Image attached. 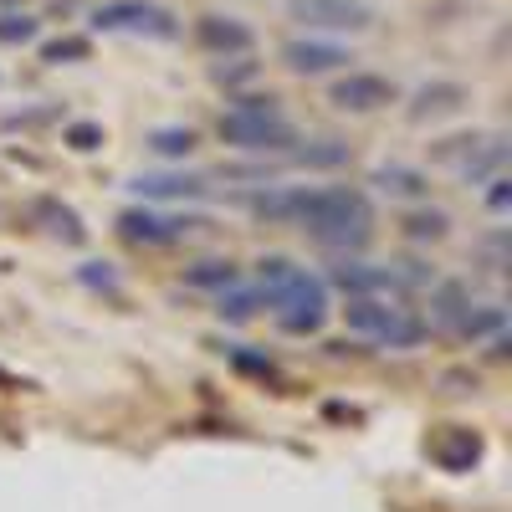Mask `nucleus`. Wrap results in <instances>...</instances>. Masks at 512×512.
<instances>
[{
	"mask_svg": "<svg viewBox=\"0 0 512 512\" xmlns=\"http://www.w3.org/2000/svg\"><path fill=\"white\" fill-rule=\"evenodd\" d=\"M6 6H21V0H0V11H6Z\"/></svg>",
	"mask_w": 512,
	"mask_h": 512,
	"instance_id": "7c9ffc66",
	"label": "nucleus"
},
{
	"mask_svg": "<svg viewBox=\"0 0 512 512\" xmlns=\"http://www.w3.org/2000/svg\"><path fill=\"white\" fill-rule=\"evenodd\" d=\"M72 57H88V36H62L41 47V62H72Z\"/></svg>",
	"mask_w": 512,
	"mask_h": 512,
	"instance_id": "cd10ccee",
	"label": "nucleus"
},
{
	"mask_svg": "<svg viewBox=\"0 0 512 512\" xmlns=\"http://www.w3.org/2000/svg\"><path fill=\"white\" fill-rule=\"evenodd\" d=\"M431 456L446 466V472H472V466L482 461V436L472 431V425H441V431L431 436Z\"/></svg>",
	"mask_w": 512,
	"mask_h": 512,
	"instance_id": "ddd939ff",
	"label": "nucleus"
},
{
	"mask_svg": "<svg viewBox=\"0 0 512 512\" xmlns=\"http://www.w3.org/2000/svg\"><path fill=\"white\" fill-rule=\"evenodd\" d=\"M400 98V88L390 77H379V72H344L328 88V103L338 113H379V108H390Z\"/></svg>",
	"mask_w": 512,
	"mask_h": 512,
	"instance_id": "0eeeda50",
	"label": "nucleus"
},
{
	"mask_svg": "<svg viewBox=\"0 0 512 512\" xmlns=\"http://www.w3.org/2000/svg\"><path fill=\"white\" fill-rule=\"evenodd\" d=\"M477 139H482V134H456V139H441V144H436V159H441V164H451V169H461L466 159H472Z\"/></svg>",
	"mask_w": 512,
	"mask_h": 512,
	"instance_id": "a878e982",
	"label": "nucleus"
},
{
	"mask_svg": "<svg viewBox=\"0 0 512 512\" xmlns=\"http://www.w3.org/2000/svg\"><path fill=\"white\" fill-rule=\"evenodd\" d=\"M425 323H436V328L466 338V344H482V338H492V333L507 328V308L472 297V287H466V282H436L431 318H425Z\"/></svg>",
	"mask_w": 512,
	"mask_h": 512,
	"instance_id": "39448f33",
	"label": "nucleus"
},
{
	"mask_svg": "<svg viewBox=\"0 0 512 512\" xmlns=\"http://www.w3.org/2000/svg\"><path fill=\"white\" fill-rule=\"evenodd\" d=\"M502 169H507V139H502V134H482L477 149H472V159H466L456 175H461V185L477 190V185H487L492 175H502Z\"/></svg>",
	"mask_w": 512,
	"mask_h": 512,
	"instance_id": "f3484780",
	"label": "nucleus"
},
{
	"mask_svg": "<svg viewBox=\"0 0 512 512\" xmlns=\"http://www.w3.org/2000/svg\"><path fill=\"white\" fill-rule=\"evenodd\" d=\"M82 282H93V287H113V272H108V262H88V267H82Z\"/></svg>",
	"mask_w": 512,
	"mask_h": 512,
	"instance_id": "c756f323",
	"label": "nucleus"
},
{
	"mask_svg": "<svg viewBox=\"0 0 512 512\" xmlns=\"http://www.w3.org/2000/svg\"><path fill=\"white\" fill-rule=\"evenodd\" d=\"M134 195H139V200H154V205H169V200H200V195H205V180H195V175H175V169H159V175H139V180H134Z\"/></svg>",
	"mask_w": 512,
	"mask_h": 512,
	"instance_id": "dca6fc26",
	"label": "nucleus"
},
{
	"mask_svg": "<svg viewBox=\"0 0 512 512\" xmlns=\"http://www.w3.org/2000/svg\"><path fill=\"white\" fill-rule=\"evenodd\" d=\"M149 149L159 159H185V154H195V134H190V128H154Z\"/></svg>",
	"mask_w": 512,
	"mask_h": 512,
	"instance_id": "5701e85b",
	"label": "nucleus"
},
{
	"mask_svg": "<svg viewBox=\"0 0 512 512\" xmlns=\"http://www.w3.org/2000/svg\"><path fill=\"white\" fill-rule=\"evenodd\" d=\"M354 57L338 47V41H318V36H292L282 47V67L297 77H328V72H344Z\"/></svg>",
	"mask_w": 512,
	"mask_h": 512,
	"instance_id": "9b49d317",
	"label": "nucleus"
},
{
	"mask_svg": "<svg viewBox=\"0 0 512 512\" xmlns=\"http://www.w3.org/2000/svg\"><path fill=\"white\" fill-rule=\"evenodd\" d=\"M328 282L349 297H400V292H410L395 262H338L328 272Z\"/></svg>",
	"mask_w": 512,
	"mask_h": 512,
	"instance_id": "6e6552de",
	"label": "nucleus"
},
{
	"mask_svg": "<svg viewBox=\"0 0 512 512\" xmlns=\"http://www.w3.org/2000/svg\"><path fill=\"white\" fill-rule=\"evenodd\" d=\"M354 149L349 144H338V139H318L308 149H297V164H308V169H333V164H349Z\"/></svg>",
	"mask_w": 512,
	"mask_h": 512,
	"instance_id": "4be33fe9",
	"label": "nucleus"
},
{
	"mask_svg": "<svg viewBox=\"0 0 512 512\" xmlns=\"http://www.w3.org/2000/svg\"><path fill=\"white\" fill-rule=\"evenodd\" d=\"M292 21L308 31H369L374 11L364 0H292Z\"/></svg>",
	"mask_w": 512,
	"mask_h": 512,
	"instance_id": "1a4fd4ad",
	"label": "nucleus"
},
{
	"mask_svg": "<svg viewBox=\"0 0 512 512\" xmlns=\"http://www.w3.org/2000/svg\"><path fill=\"white\" fill-rule=\"evenodd\" d=\"M466 103H472V93L461 88V82H446V77H436V82H420V88L410 93V123H436V118H451V113H461Z\"/></svg>",
	"mask_w": 512,
	"mask_h": 512,
	"instance_id": "f8f14e48",
	"label": "nucleus"
},
{
	"mask_svg": "<svg viewBox=\"0 0 512 512\" xmlns=\"http://www.w3.org/2000/svg\"><path fill=\"white\" fill-rule=\"evenodd\" d=\"M216 313L226 318V323H251L256 313H262V292L256 287H226V292H216Z\"/></svg>",
	"mask_w": 512,
	"mask_h": 512,
	"instance_id": "aec40b11",
	"label": "nucleus"
},
{
	"mask_svg": "<svg viewBox=\"0 0 512 512\" xmlns=\"http://www.w3.org/2000/svg\"><path fill=\"white\" fill-rule=\"evenodd\" d=\"M67 144H72L77 154H93V149L103 144V128H98V123H72V128H67Z\"/></svg>",
	"mask_w": 512,
	"mask_h": 512,
	"instance_id": "c85d7f7f",
	"label": "nucleus"
},
{
	"mask_svg": "<svg viewBox=\"0 0 512 512\" xmlns=\"http://www.w3.org/2000/svg\"><path fill=\"white\" fill-rule=\"evenodd\" d=\"M251 216L297 226L328 251H359L374 236V200L354 185H267L251 195Z\"/></svg>",
	"mask_w": 512,
	"mask_h": 512,
	"instance_id": "f257e3e1",
	"label": "nucleus"
},
{
	"mask_svg": "<svg viewBox=\"0 0 512 512\" xmlns=\"http://www.w3.org/2000/svg\"><path fill=\"white\" fill-rule=\"evenodd\" d=\"M477 256H482V267H487L492 277H502V272H507V226H492V231L477 241Z\"/></svg>",
	"mask_w": 512,
	"mask_h": 512,
	"instance_id": "b1692460",
	"label": "nucleus"
},
{
	"mask_svg": "<svg viewBox=\"0 0 512 512\" xmlns=\"http://www.w3.org/2000/svg\"><path fill=\"white\" fill-rule=\"evenodd\" d=\"M185 282L200 287V292H226V287L241 282V267L231 262V256H205V262L185 267Z\"/></svg>",
	"mask_w": 512,
	"mask_h": 512,
	"instance_id": "a211bd4d",
	"label": "nucleus"
},
{
	"mask_svg": "<svg viewBox=\"0 0 512 512\" xmlns=\"http://www.w3.org/2000/svg\"><path fill=\"white\" fill-rule=\"evenodd\" d=\"M221 139L241 154H282L297 144V128L277 98H236V108L221 113Z\"/></svg>",
	"mask_w": 512,
	"mask_h": 512,
	"instance_id": "20e7f679",
	"label": "nucleus"
},
{
	"mask_svg": "<svg viewBox=\"0 0 512 512\" xmlns=\"http://www.w3.org/2000/svg\"><path fill=\"white\" fill-rule=\"evenodd\" d=\"M36 221H47V231H52L57 241H67V246H82V241H88V226L77 221V210H72V205L41 200V205H36Z\"/></svg>",
	"mask_w": 512,
	"mask_h": 512,
	"instance_id": "6ab92c4d",
	"label": "nucleus"
},
{
	"mask_svg": "<svg viewBox=\"0 0 512 512\" xmlns=\"http://www.w3.org/2000/svg\"><path fill=\"white\" fill-rule=\"evenodd\" d=\"M344 323H349V333L364 338V344L395 349V354L420 349L425 338H431V323H425V313H415L410 303H400V297H349Z\"/></svg>",
	"mask_w": 512,
	"mask_h": 512,
	"instance_id": "7ed1b4c3",
	"label": "nucleus"
},
{
	"mask_svg": "<svg viewBox=\"0 0 512 512\" xmlns=\"http://www.w3.org/2000/svg\"><path fill=\"white\" fill-rule=\"evenodd\" d=\"M369 185L379 195H390V200H431V175L415 169V164H400V159L379 164L374 175H369Z\"/></svg>",
	"mask_w": 512,
	"mask_h": 512,
	"instance_id": "4468645a",
	"label": "nucleus"
},
{
	"mask_svg": "<svg viewBox=\"0 0 512 512\" xmlns=\"http://www.w3.org/2000/svg\"><path fill=\"white\" fill-rule=\"evenodd\" d=\"M477 190H482V205L502 221V216H507V205H512V180H507V169H502V175H492L487 185H477Z\"/></svg>",
	"mask_w": 512,
	"mask_h": 512,
	"instance_id": "393cba45",
	"label": "nucleus"
},
{
	"mask_svg": "<svg viewBox=\"0 0 512 512\" xmlns=\"http://www.w3.org/2000/svg\"><path fill=\"white\" fill-rule=\"evenodd\" d=\"M405 236L410 241H446L451 236V216H446V210H410V216H405Z\"/></svg>",
	"mask_w": 512,
	"mask_h": 512,
	"instance_id": "412c9836",
	"label": "nucleus"
},
{
	"mask_svg": "<svg viewBox=\"0 0 512 512\" xmlns=\"http://www.w3.org/2000/svg\"><path fill=\"white\" fill-rule=\"evenodd\" d=\"M93 26L98 31H128V36H154V41H169L180 31L175 11L154 6V0H108V6L93 11Z\"/></svg>",
	"mask_w": 512,
	"mask_h": 512,
	"instance_id": "423d86ee",
	"label": "nucleus"
},
{
	"mask_svg": "<svg viewBox=\"0 0 512 512\" xmlns=\"http://www.w3.org/2000/svg\"><path fill=\"white\" fill-rule=\"evenodd\" d=\"M256 292H262V308L277 318L282 333L308 338L328 323V282L313 277L308 267L287 262V256H262L256 262Z\"/></svg>",
	"mask_w": 512,
	"mask_h": 512,
	"instance_id": "f03ea898",
	"label": "nucleus"
},
{
	"mask_svg": "<svg viewBox=\"0 0 512 512\" xmlns=\"http://www.w3.org/2000/svg\"><path fill=\"white\" fill-rule=\"evenodd\" d=\"M31 36H36V16H26V11L0 16V41H6V47H21V41H31Z\"/></svg>",
	"mask_w": 512,
	"mask_h": 512,
	"instance_id": "bb28decb",
	"label": "nucleus"
},
{
	"mask_svg": "<svg viewBox=\"0 0 512 512\" xmlns=\"http://www.w3.org/2000/svg\"><path fill=\"white\" fill-rule=\"evenodd\" d=\"M195 226L200 221L164 216V210H123V216H118L123 241H134V246H180L185 236H195Z\"/></svg>",
	"mask_w": 512,
	"mask_h": 512,
	"instance_id": "9d476101",
	"label": "nucleus"
},
{
	"mask_svg": "<svg viewBox=\"0 0 512 512\" xmlns=\"http://www.w3.org/2000/svg\"><path fill=\"white\" fill-rule=\"evenodd\" d=\"M195 41L205 52H216V57H246L251 52V31L236 16H200Z\"/></svg>",
	"mask_w": 512,
	"mask_h": 512,
	"instance_id": "2eb2a0df",
	"label": "nucleus"
}]
</instances>
